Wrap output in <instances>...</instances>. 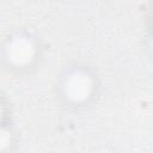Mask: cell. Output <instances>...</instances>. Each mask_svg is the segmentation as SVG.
Segmentation results:
<instances>
[{"mask_svg":"<svg viewBox=\"0 0 153 153\" xmlns=\"http://www.w3.org/2000/svg\"><path fill=\"white\" fill-rule=\"evenodd\" d=\"M74 78L71 81L69 90L72 92V96L75 98H80L87 94L90 88V82L85 75H73Z\"/></svg>","mask_w":153,"mask_h":153,"instance_id":"1","label":"cell"},{"mask_svg":"<svg viewBox=\"0 0 153 153\" xmlns=\"http://www.w3.org/2000/svg\"><path fill=\"white\" fill-rule=\"evenodd\" d=\"M17 48L13 47V53H14V59L22 61L26 60L31 55V45L26 41H19L18 43L14 44Z\"/></svg>","mask_w":153,"mask_h":153,"instance_id":"2","label":"cell"}]
</instances>
